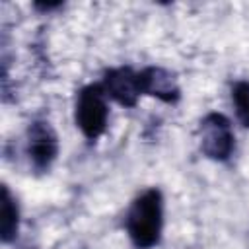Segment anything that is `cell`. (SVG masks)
Masks as SVG:
<instances>
[{
	"instance_id": "6da1fadb",
	"label": "cell",
	"mask_w": 249,
	"mask_h": 249,
	"mask_svg": "<svg viewBox=\"0 0 249 249\" xmlns=\"http://www.w3.org/2000/svg\"><path fill=\"white\" fill-rule=\"evenodd\" d=\"M126 233L134 247L150 249L158 245L163 228V198L158 189H148L138 195L124 218Z\"/></svg>"
},
{
	"instance_id": "7a4b0ae2",
	"label": "cell",
	"mask_w": 249,
	"mask_h": 249,
	"mask_svg": "<svg viewBox=\"0 0 249 249\" xmlns=\"http://www.w3.org/2000/svg\"><path fill=\"white\" fill-rule=\"evenodd\" d=\"M74 119H76V126L82 130V134L88 140H95L105 132L109 107H107V95L99 84L86 86L78 91Z\"/></svg>"
},
{
	"instance_id": "3957f363",
	"label": "cell",
	"mask_w": 249,
	"mask_h": 249,
	"mask_svg": "<svg viewBox=\"0 0 249 249\" xmlns=\"http://www.w3.org/2000/svg\"><path fill=\"white\" fill-rule=\"evenodd\" d=\"M200 150L214 161H224L233 152V130L222 113H208L200 121Z\"/></svg>"
},
{
	"instance_id": "277c9868",
	"label": "cell",
	"mask_w": 249,
	"mask_h": 249,
	"mask_svg": "<svg viewBox=\"0 0 249 249\" xmlns=\"http://www.w3.org/2000/svg\"><path fill=\"white\" fill-rule=\"evenodd\" d=\"M58 154V138L49 121H33L27 130V156L37 171L51 167Z\"/></svg>"
},
{
	"instance_id": "5b68a950",
	"label": "cell",
	"mask_w": 249,
	"mask_h": 249,
	"mask_svg": "<svg viewBox=\"0 0 249 249\" xmlns=\"http://www.w3.org/2000/svg\"><path fill=\"white\" fill-rule=\"evenodd\" d=\"M99 86L107 97L115 99L117 103H121L124 107H134L138 95L142 93L138 72H134L132 68H124V66L105 72L103 82Z\"/></svg>"
},
{
	"instance_id": "8992f818",
	"label": "cell",
	"mask_w": 249,
	"mask_h": 249,
	"mask_svg": "<svg viewBox=\"0 0 249 249\" xmlns=\"http://www.w3.org/2000/svg\"><path fill=\"white\" fill-rule=\"evenodd\" d=\"M138 80H140L142 93L158 97L165 103H175L181 95L175 76L163 68H158V66L144 68L142 72H138Z\"/></svg>"
},
{
	"instance_id": "52a82bcc",
	"label": "cell",
	"mask_w": 249,
	"mask_h": 249,
	"mask_svg": "<svg viewBox=\"0 0 249 249\" xmlns=\"http://www.w3.org/2000/svg\"><path fill=\"white\" fill-rule=\"evenodd\" d=\"M19 228V210L16 198L10 195L8 187H2V204H0V237L4 243L16 239Z\"/></svg>"
},
{
	"instance_id": "ba28073f",
	"label": "cell",
	"mask_w": 249,
	"mask_h": 249,
	"mask_svg": "<svg viewBox=\"0 0 249 249\" xmlns=\"http://www.w3.org/2000/svg\"><path fill=\"white\" fill-rule=\"evenodd\" d=\"M231 101L237 115V121L249 128V82H235L231 88Z\"/></svg>"
}]
</instances>
